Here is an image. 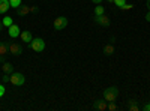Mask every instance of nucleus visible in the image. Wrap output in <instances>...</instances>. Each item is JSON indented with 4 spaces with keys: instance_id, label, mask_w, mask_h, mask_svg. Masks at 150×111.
<instances>
[{
    "instance_id": "nucleus-1",
    "label": "nucleus",
    "mask_w": 150,
    "mask_h": 111,
    "mask_svg": "<svg viewBox=\"0 0 150 111\" xmlns=\"http://www.w3.org/2000/svg\"><path fill=\"white\" fill-rule=\"evenodd\" d=\"M119 93H120V90L116 87V86H112V87H108V89L104 90L102 96H104V99H105L107 102H114V101L117 99Z\"/></svg>"
},
{
    "instance_id": "nucleus-2",
    "label": "nucleus",
    "mask_w": 150,
    "mask_h": 111,
    "mask_svg": "<svg viewBox=\"0 0 150 111\" xmlns=\"http://www.w3.org/2000/svg\"><path fill=\"white\" fill-rule=\"evenodd\" d=\"M30 48H32L35 53H42L45 50V41L41 39V38H35L30 42Z\"/></svg>"
},
{
    "instance_id": "nucleus-3",
    "label": "nucleus",
    "mask_w": 150,
    "mask_h": 111,
    "mask_svg": "<svg viewBox=\"0 0 150 111\" xmlns=\"http://www.w3.org/2000/svg\"><path fill=\"white\" fill-rule=\"evenodd\" d=\"M68 26V18L66 17H57L53 21V29L54 30H63Z\"/></svg>"
},
{
    "instance_id": "nucleus-4",
    "label": "nucleus",
    "mask_w": 150,
    "mask_h": 111,
    "mask_svg": "<svg viewBox=\"0 0 150 111\" xmlns=\"http://www.w3.org/2000/svg\"><path fill=\"white\" fill-rule=\"evenodd\" d=\"M9 83L14 84V86H23L24 83H26V78H24V75H23V74H20V72H12Z\"/></svg>"
},
{
    "instance_id": "nucleus-5",
    "label": "nucleus",
    "mask_w": 150,
    "mask_h": 111,
    "mask_svg": "<svg viewBox=\"0 0 150 111\" xmlns=\"http://www.w3.org/2000/svg\"><path fill=\"white\" fill-rule=\"evenodd\" d=\"M8 48H9V53L14 54V56H20V54L23 53L21 45H18V44H15V42H9V44H8Z\"/></svg>"
},
{
    "instance_id": "nucleus-6",
    "label": "nucleus",
    "mask_w": 150,
    "mask_h": 111,
    "mask_svg": "<svg viewBox=\"0 0 150 111\" xmlns=\"http://www.w3.org/2000/svg\"><path fill=\"white\" fill-rule=\"evenodd\" d=\"M95 23L99 24V26H102V27H110V18L105 14L104 15H99V17L95 15Z\"/></svg>"
},
{
    "instance_id": "nucleus-7",
    "label": "nucleus",
    "mask_w": 150,
    "mask_h": 111,
    "mask_svg": "<svg viewBox=\"0 0 150 111\" xmlns=\"http://www.w3.org/2000/svg\"><path fill=\"white\" fill-rule=\"evenodd\" d=\"M20 39H21L24 44H30L32 39H33V36H32V33H30L29 30H24V32L20 33Z\"/></svg>"
},
{
    "instance_id": "nucleus-8",
    "label": "nucleus",
    "mask_w": 150,
    "mask_h": 111,
    "mask_svg": "<svg viewBox=\"0 0 150 111\" xmlns=\"http://www.w3.org/2000/svg\"><path fill=\"white\" fill-rule=\"evenodd\" d=\"M93 110H98V111H105L108 110V102L104 99V101H96L93 104Z\"/></svg>"
},
{
    "instance_id": "nucleus-9",
    "label": "nucleus",
    "mask_w": 150,
    "mask_h": 111,
    "mask_svg": "<svg viewBox=\"0 0 150 111\" xmlns=\"http://www.w3.org/2000/svg\"><path fill=\"white\" fill-rule=\"evenodd\" d=\"M20 33H21V30H20V27L17 26V24H12V26L9 27V36L11 38H20Z\"/></svg>"
},
{
    "instance_id": "nucleus-10",
    "label": "nucleus",
    "mask_w": 150,
    "mask_h": 111,
    "mask_svg": "<svg viewBox=\"0 0 150 111\" xmlns=\"http://www.w3.org/2000/svg\"><path fill=\"white\" fill-rule=\"evenodd\" d=\"M2 71H3V74H12L14 72V65H12L11 62H3L2 63Z\"/></svg>"
},
{
    "instance_id": "nucleus-11",
    "label": "nucleus",
    "mask_w": 150,
    "mask_h": 111,
    "mask_svg": "<svg viewBox=\"0 0 150 111\" xmlns=\"http://www.w3.org/2000/svg\"><path fill=\"white\" fill-rule=\"evenodd\" d=\"M30 12V8L27 6V5H21L18 9H17V14L20 15V17H24V15H27Z\"/></svg>"
},
{
    "instance_id": "nucleus-12",
    "label": "nucleus",
    "mask_w": 150,
    "mask_h": 111,
    "mask_svg": "<svg viewBox=\"0 0 150 111\" xmlns=\"http://www.w3.org/2000/svg\"><path fill=\"white\" fill-rule=\"evenodd\" d=\"M11 8L9 0H0V14H6V11Z\"/></svg>"
},
{
    "instance_id": "nucleus-13",
    "label": "nucleus",
    "mask_w": 150,
    "mask_h": 111,
    "mask_svg": "<svg viewBox=\"0 0 150 111\" xmlns=\"http://www.w3.org/2000/svg\"><path fill=\"white\" fill-rule=\"evenodd\" d=\"M9 53V48H8V44L3 41V42H0V56H6Z\"/></svg>"
},
{
    "instance_id": "nucleus-14",
    "label": "nucleus",
    "mask_w": 150,
    "mask_h": 111,
    "mask_svg": "<svg viewBox=\"0 0 150 111\" xmlns=\"http://www.w3.org/2000/svg\"><path fill=\"white\" fill-rule=\"evenodd\" d=\"M104 54L105 56H112V54H114V47H112L111 44H107L104 47Z\"/></svg>"
},
{
    "instance_id": "nucleus-15",
    "label": "nucleus",
    "mask_w": 150,
    "mask_h": 111,
    "mask_svg": "<svg viewBox=\"0 0 150 111\" xmlns=\"http://www.w3.org/2000/svg\"><path fill=\"white\" fill-rule=\"evenodd\" d=\"M128 110H129V111H138L140 108H138V105H137V101L129 99V101H128Z\"/></svg>"
},
{
    "instance_id": "nucleus-16",
    "label": "nucleus",
    "mask_w": 150,
    "mask_h": 111,
    "mask_svg": "<svg viewBox=\"0 0 150 111\" xmlns=\"http://www.w3.org/2000/svg\"><path fill=\"white\" fill-rule=\"evenodd\" d=\"M105 14V9H104V6H101V5H96V8H95V15L96 17H99V15H104Z\"/></svg>"
},
{
    "instance_id": "nucleus-17",
    "label": "nucleus",
    "mask_w": 150,
    "mask_h": 111,
    "mask_svg": "<svg viewBox=\"0 0 150 111\" xmlns=\"http://www.w3.org/2000/svg\"><path fill=\"white\" fill-rule=\"evenodd\" d=\"M21 2H23V0H9V5H11V8L18 9L21 6Z\"/></svg>"
},
{
    "instance_id": "nucleus-18",
    "label": "nucleus",
    "mask_w": 150,
    "mask_h": 111,
    "mask_svg": "<svg viewBox=\"0 0 150 111\" xmlns=\"http://www.w3.org/2000/svg\"><path fill=\"white\" fill-rule=\"evenodd\" d=\"M12 24H14V21H12V17H5V18H3V26H5V27L9 29Z\"/></svg>"
},
{
    "instance_id": "nucleus-19",
    "label": "nucleus",
    "mask_w": 150,
    "mask_h": 111,
    "mask_svg": "<svg viewBox=\"0 0 150 111\" xmlns=\"http://www.w3.org/2000/svg\"><path fill=\"white\" fill-rule=\"evenodd\" d=\"M114 5L117 6V8H123V5H126V0H114Z\"/></svg>"
},
{
    "instance_id": "nucleus-20",
    "label": "nucleus",
    "mask_w": 150,
    "mask_h": 111,
    "mask_svg": "<svg viewBox=\"0 0 150 111\" xmlns=\"http://www.w3.org/2000/svg\"><path fill=\"white\" fill-rule=\"evenodd\" d=\"M108 110H110V111H117L119 108H117V105H116L114 102H108Z\"/></svg>"
},
{
    "instance_id": "nucleus-21",
    "label": "nucleus",
    "mask_w": 150,
    "mask_h": 111,
    "mask_svg": "<svg viewBox=\"0 0 150 111\" xmlns=\"http://www.w3.org/2000/svg\"><path fill=\"white\" fill-rule=\"evenodd\" d=\"M2 78H3V83H9L11 81V74H5Z\"/></svg>"
},
{
    "instance_id": "nucleus-22",
    "label": "nucleus",
    "mask_w": 150,
    "mask_h": 111,
    "mask_svg": "<svg viewBox=\"0 0 150 111\" xmlns=\"http://www.w3.org/2000/svg\"><path fill=\"white\" fill-rule=\"evenodd\" d=\"M6 93V89H5V86L3 84H0V98H2L3 95Z\"/></svg>"
},
{
    "instance_id": "nucleus-23",
    "label": "nucleus",
    "mask_w": 150,
    "mask_h": 111,
    "mask_svg": "<svg viewBox=\"0 0 150 111\" xmlns=\"http://www.w3.org/2000/svg\"><path fill=\"white\" fill-rule=\"evenodd\" d=\"M122 9H123V11H129V9H132V5H123Z\"/></svg>"
},
{
    "instance_id": "nucleus-24",
    "label": "nucleus",
    "mask_w": 150,
    "mask_h": 111,
    "mask_svg": "<svg viewBox=\"0 0 150 111\" xmlns=\"http://www.w3.org/2000/svg\"><path fill=\"white\" fill-rule=\"evenodd\" d=\"M143 110H144V111H150V102H147V104L143 107Z\"/></svg>"
},
{
    "instance_id": "nucleus-25",
    "label": "nucleus",
    "mask_w": 150,
    "mask_h": 111,
    "mask_svg": "<svg viewBox=\"0 0 150 111\" xmlns=\"http://www.w3.org/2000/svg\"><path fill=\"white\" fill-rule=\"evenodd\" d=\"M146 21H147V23H150V11L146 14Z\"/></svg>"
},
{
    "instance_id": "nucleus-26",
    "label": "nucleus",
    "mask_w": 150,
    "mask_h": 111,
    "mask_svg": "<svg viewBox=\"0 0 150 111\" xmlns=\"http://www.w3.org/2000/svg\"><path fill=\"white\" fill-rule=\"evenodd\" d=\"M92 2H93L95 5H101V3L104 2V0H92Z\"/></svg>"
},
{
    "instance_id": "nucleus-27",
    "label": "nucleus",
    "mask_w": 150,
    "mask_h": 111,
    "mask_svg": "<svg viewBox=\"0 0 150 111\" xmlns=\"http://www.w3.org/2000/svg\"><path fill=\"white\" fill-rule=\"evenodd\" d=\"M30 12H38V6H30Z\"/></svg>"
},
{
    "instance_id": "nucleus-28",
    "label": "nucleus",
    "mask_w": 150,
    "mask_h": 111,
    "mask_svg": "<svg viewBox=\"0 0 150 111\" xmlns=\"http://www.w3.org/2000/svg\"><path fill=\"white\" fill-rule=\"evenodd\" d=\"M3 27H5V26H3V21L0 20V32H2V29H3Z\"/></svg>"
},
{
    "instance_id": "nucleus-29",
    "label": "nucleus",
    "mask_w": 150,
    "mask_h": 111,
    "mask_svg": "<svg viewBox=\"0 0 150 111\" xmlns=\"http://www.w3.org/2000/svg\"><path fill=\"white\" fill-rule=\"evenodd\" d=\"M3 62H5V60H3V56H0V65H2Z\"/></svg>"
},
{
    "instance_id": "nucleus-30",
    "label": "nucleus",
    "mask_w": 150,
    "mask_h": 111,
    "mask_svg": "<svg viewBox=\"0 0 150 111\" xmlns=\"http://www.w3.org/2000/svg\"><path fill=\"white\" fill-rule=\"evenodd\" d=\"M147 9L150 11V0H147Z\"/></svg>"
},
{
    "instance_id": "nucleus-31",
    "label": "nucleus",
    "mask_w": 150,
    "mask_h": 111,
    "mask_svg": "<svg viewBox=\"0 0 150 111\" xmlns=\"http://www.w3.org/2000/svg\"><path fill=\"white\" fill-rule=\"evenodd\" d=\"M108 2H110V3H112V5H114V0H108Z\"/></svg>"
}]
</instances>
